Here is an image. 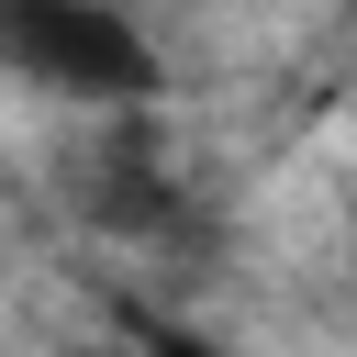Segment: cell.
Listing matches in <instances>:
<instances>
[{
  "label": "cell",
  "mask_w": 357,
  "mask_h": 357,
  "mask_svg": "<svg viewBox=\"0 0 357 357\" xmlns=\"http://www.w3.org/2000/svg\"><path fill=\"white\" fill-rule=\"evenodd\" d=\"M0 67L100 123L156 100V45L134 33L123 0H0Z\"/></svg>",
  "instance_id": "cell-1"
},
{
  "label": "cell",
  "mask_w": 357,
  "mask_h": 357,
  "mask_svg": "<svg viewBox=\"0 0 357 357\" xmlns=\"http://www.w3.org/2000/svg\"><path fill=\"white\" fill-rule=\"evenodd\" d=\"M145 357H223V346H201V335H167V324H145Z\"/></svg>",
  "instance_id": "cell-3"
},
{
  "label": "cell",
  "mask_w": 357,
  "mask_h": 357,
  "mask_svg": "<svg viewBox=\"0 0 357 357\" xmlns=\"http://www.w3.org/2000/svg\"><path fill=\"white\" fill-rule=\"evenodd\" d=\"M67 357H123V346H67Z\"/></svg>",
  "instance_id": "cell-4"
},
{
  "label": "cell",
  "mask_w": 357,
  "mask_h": 357,
  "mask_svg": "<svg viewBox=\"0 0 357 357\" xmlns=\"http://www.w3.org/2000/svg\"><path fill=\"white\" fill-rule=\"evenodd\" d=\"M78 212L112 223V234H156L167 223V178H156V123L123 112L89 156H78Z\"/></svg>",
  "instance_id": "cell-2"
}]
</instances>
